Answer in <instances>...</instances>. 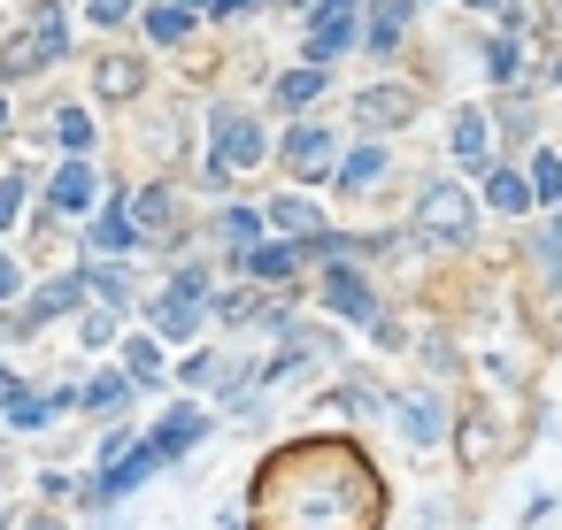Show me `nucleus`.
<instances>
[{
  "label": "nucleus",
  "mask_w": 562,
  "mask_h": 530,
  "mask_svg": "<svg viewBox=\"0 0 562 530\" xmlns=\"http://www.w3.org/2000/svg\"><path fill=\"white\" fill-rule=\"evenodd\" d=\"M93 285H101V300H116V308H124V300H131V293H124V277H116V270H93Z\"/></svg>",
  "instance_id": "31"
},
{
  "label": "nucleus",
  "mask_w": 562,
  "mask_h": 530,
  "mask_svg": "<svg viewBox=\"0 0 562 530\" xmlns=\"http://www.w3.org/2000/svg\"><path fill=\"white\" fill-rule=\"evenodd\" d=\"M116 400H124V377H93L86 385V408H116Z\"/></svg>",
  "instance_id": "28"
},
{
  "label": "nucleus",
  "mask_w": 562,
  "mask_h": 530,
  "mask_svg": "<svg viewBox=\"0 0 562 530\" xmlns=\"http://www.w3.org/2000/svg\"><path fill=\"white\" fill-rule=\"evenodd\" d=\"M324 300H332L340 315H355V323H378V293H370L362 270H347V261H332V270H324Z\"/></svg>",
  "instance_id": "4"
},
{
  "label": "nucleus",
  "mask_w": 562,
  "mask_h": 530,
  "mask_svg": "<svg viewBox=\"0 0 562 530\" xmlns=\"http://www.w3.org/2000/svg\"><path fill=\"white\" fill-rule=\"evenodd\" d=\"M178 9H186V16H201V9H208V0H178Z\"/></svg>",
  "instance_id": "36"
},
{
  "label": "nucleus",
  "mask_w": 562,
  "mask_h": 530,
  "mask_svg": "<svg viewBox=\"0 0 562 530\" xmlns=\"http://www.w3.org/2000/svg\"><path fill=\"white\" fill-rule=\"evenodd\" d=\"M355 47V0H316V16H308V62L324 69Z\"/></svg>",
  "instance_id": "2"
},
{
  "label": "nucleus",
  "mask_w": 562,
  "mask_h": 530,
  "mask_svg": "<svg viewBox=\"0 0 562 530\" xmlns=\"http://www.w3.org/2000/svg\"><path fill=\"white\" fill-rule=\"evenodd\" d=\"M263 223H270L263 208H223V238H231V246H255V238H263Z\"/></svg>",
  "instance_id": "19"
},
{
  "label": "nucleus",
  "mask_w": 562,
  "mask_h": 530,
  "mask_svg": "<svg viewBox=\"0 0 562 530\" xmlns=\"http://www.w3.org/2000/svg\"><path fill=\"white\" fill-rule=\"evenodd\" d=\"M47 201H54L62 216L93 208V169H86V161H62V169H54V185H47Z\"/></svg>",
  "instance_id": "9"
},
{
  "label": "nucleus",
  "mask_w": 562,
  "mask_h": 530,
  "mask_svg": "<svg viewBox=\"0 0 562 530\" xmlns=\"http://www.w3.org/2000/svg\"><path fill=\"white\" fill-rule=\"evenodd\" d=\"M316 93H324V69H316V62L293 69V77H278V101H285V108H308Z\"/></svg>",
  "instance_id": "14"
},
{
  "label": "nucleus",
  "mask_w": 562,
  "mask_h": 530,
  "mask_svg": "<svg viewBox=\"0 0 562 530\" xmlns=\"http://www.w3.org/2000/svg\"><path fill=\"white\" fill-rule=\"evenodd\" d=\"M146 31H154V39L170 47V39H186V31H193V16H186L178 0H170V9H154V16H146Z\"/></svg>",
  "instance_id": "22"
},
{
  "label": "nucleus",
  "mask_w": 562,
  "mask_h": 530,
  "mask_svg": "<svg viewBox=\"0 0 562 530\" xmlns=\"http://www.w3.org/2000/svg\"><path fill=\"white\" fill-rule=\"evenodd\" d=\"M201 293H208V277H201V270H178V277H170V293L154 300V323H163V331H193Z\"/></svg>",
  "instance_id": "5"
},
{
  "label": "nucleus",
  "mask_w": 562,
  "mask_h": 530,
  "mask_svg": "<svg viewBox=\"0 0 562 530\" xmlns=\"http://www.w3.org/2000/svg\"><path fill=\"white\" fill-rule=\"evenodd\" d=\"M516 62H524L516 39H494V47H486V69H494V77H516Z\"/></svg>",
  "instance_id": "26"
},
{
  "label": "nucleus",
  "mask_w": 562,
  "mask_h": 530,
  "mask_svg": "<svg viewBox=\"0 0 562 530\" xmlns=\"http://www.w3.org/2000/svg\"><path fill=\"white\" fill-rule=\"evenodd\" d=\"M378 177H385V146H355L347 169H340V185H378Z\"/></svg>",
  "instance_id": "15"
},
{
  "label": "nucleus",
  "mask_w": 562,
  "mask_h": 530,
  "mask_svg": "<svg viewBox=\"0 0 562 530\" xmlns=\"http://www.w3.org/2000/svg\"><path fill=\"white\" fill-rule=\"evenodd\" d=\"M131 238H139V231H131V208H108V216L93 223V246H101V254H116V246H131Z\"/></svg>",
  "instance_id": "17"
},
{
  "label": "nucleus",
  "mask_w": 562,
  "mask_h": 530,
  "mask_svg": "<svg viewBox=\"0 0 562 530\" xmlns=\"http://www.w3.org/2000/svg\"><path fill=\"white\" fill-rule=\"evenodd\" d=\"M409 16H417V0H378L370 9V24H362V39L385 54V47H400V31H409Z\"/></svg>",
  "instance_id": "10"
},
{
  "label": "nucleus",
  "mask_w": 562,
  "mask_h": 530,
  "mask_svg": "<svg viewBox=\"0 0 562 530\" xmlns=\"http://www.w3.org/2000/svg\"><path fill=\"white\" fill-rule=\"evenodd\" d=\"M554 77H562V62H554Z\"/></svg>",
  "instance_id": "39"
},
{
  "label": "nucleus",
  "mask_w": 562,
  "mask_h": 530,
  "mask_svg": "<svg viewBox=\"0 0 562 530\" xmlns=\"http://www.w3.org/2000/svg\"><path fill=\"white\" fill-rule=\"evenodd\" d=\"M131 223H146V231H163V223H170V193H163V185H146V193L131 201Z\"/></svg>",
  "instance_id": "20"
},
{
  "label": "nucleus",
  "mask_w": 562,
  "mask_h": 530,
  "mask_svg": "<svg viewBox=\"0 0 562 530\" xmlns=\"http://www.w3.org/2000/svg\"><path fill=\"white\" fill-rule=\"evenodd\" d=\"M424 231L432 238H470V193L462 185H432L424 193Z\"/></svg>",
  "instance_id": "7"
},
{
  "label": "nucleus",
  "mask_w": 562,
  "mask_h": 530,
  "mask_svg": "<svg viewBox=\"0 0 562 530\" xmlns=\"http://www.w3.org/2000/svg\"><path fill=\"white\" fill-rule=\"evenodd\" d=\"M263 154H270L263 124L231 116V108H216V161H208V177H216V185H223V177H239V169H255Z\"/></svg>",
  "instance_id": "1"
},
{
  "label": "nucleus",
  "mask_w": 562,
  "mask_h": 530,
  "mask_svg": "<svg viewBox=\"0 0 562 530\" xmlns=\"http://www.w3.org/2000/svg\"><path fill=\"white\" fill-rule=\"evenodd\" d=\"M532 169H539V177H532V193H539V201H562V161H554V154H539Z\"/></svg>",
  "instance_id": "24"
},
{
  "label": "nucleus",
  "mask_w": 562,
  "mask_h": 530,
  "mask_svg": "<svg viewBox=\"0 0 562 530\" xmlns=\"http://www.w3.org/2000/svg\"><path fill=\"white\" fill-rule=\"evenodd\" d=\"M216 9H223V16H247V9H263V0H216Z\"/></svg>",
  "instance_id": "34"
},
{
  "label": "nucleus",
  "mask_w": 562,
  "mask_h": 530,
  "mask_svg": "<svg viewBox=\"0 0 562 530\" xmlns=\"http://www.w3.org/2000/svg\"><path fill=\"white\" fill-rule=\"evenodd\" d=\"M54 131H62V146H93V124L77 116V108H62V124H54Z\"/></svg>",
  "instance_id": "27"
},
{
  "label": "nucleus",
  "mask_w": 562,
  "mask_h": 530,
  "mask_svg": "<svg viewBox=\"0 0 562 530\" xmlns=\"http://www.w3.org/2000/svg\"><path fill=\"white\" fill-rule=\"evenodd\" d=\"M293 261H301L293 246H247V277H270L278 285V277H293Z\"/></svg>",
  "instance_id": "13"
},
{
  "label": "nucleus",
  "mask_w": 562,
  "mask_h": 530,
  "mask_svg": "<svg viewBox=\"0 0 562 530\" xmlns=\"http://www.w3.org/2000/svg\"><path fill=\"white\" fill-rule=\"evenodd\" d=\"M486 201H494V208H532V185H524L516 169H494V177H486Z\"/></svg>",
  "instance_id": "16"
},
{
  "label": "nucleus",
  "mask_w": 562,
  "mask_h": 530,
  "mask_svg": "<svg viewBox=\"0 0 562 530\" xmlns=\"http://www.w3.org/2000/svg\"><path fill=\"white\" fill-rule=\"evenodd\" d=\"M16 400V377H9V362H0V408H9Z\"/></svg>",
  "instance_id": "35"
},
{
  "label": "nucleus",
  "mask_w": 562,
  "mask_h": 530,
  "mask_svg": "<svg viewBox=\"0 0 562 530\" xmlns=\"http://www.w3.org/2000/svg\"><path fill=\"white\" fill-rule=\"evenodd\" d=\"M270 223H278V231H293V238H308V246H324V216H316L301 193H285V201L270 208Z\"/></svg>",
  "instance_id": "11"
},
{
  "label": "nucleus",
  "mask_w": 562,
  "mask_h": 530,
  "mask_svg": "<svg viewBox=\"0 0 562 530\" xmlns=\"http://www.w3.org/2000/svg\"><path fill=\"white\" fill-rule=\"evenodd\" d=\"M285 169H293V177H332V131H324V124H293Z\"/></svg>",
  "instance_id": "6"
},
{
  "label": "nucleus",
  "mask_w": 562,
  "mask_h": 530,
  "mask_svg": "<svg viewBox=\"0 0 562 530\" xmlns=\"http://www.w3.org/2000/svg\"><path fill=\"white\" fill-rule=\"evenodd\" d=\"M0 116H9V101H0Z\"/></svg>",
  "instance_id": "38"
},
{
  "label": "nucleus",
  "mask_w": 562,
  "mask_h": 530,
  "mask_svg": "<svg viewBox=\"0 0 562 530\" xmlns=\"http://www.w3.org/2000/svg\"><path fill=\"white\" fill-rule=\"evenodd\" d=\"M355 108H362L370 124H400V116H409V93H400V85H370Z\"/></svg>",
  "instance_id": "12"
},
{
  "label": "nucleus",
  "mask_w": 562,
  "mask_h": 530,
  "mask_svg": "<svg viewBox=\"0 0 562 530\" xmlns=\"http://www.w3.org/2000/svg\"><path fill=\"white\" fill-rule=\"evenodd\" d=\"M24 208V177H0V223H9Z\"/></svg>",
  "instance_id": "30"
},
{
  "label": "nucleus",
  "mask_w": 562,
  "mask_h": 530,
  "mask_svg": "<svg viewBox=\"0 0 562 530\" xmlns=\"http://www.w3.org/2000/svg\"><path fill=\"white\" fill-rule=\"evenodd\" d=\"M54 408H62V400H16V408H9V423H16V430H39Z\"/></svg>",
  "instance_id": "25"
},
{
  "label": "nucleus",
  "mask_w": 562,
  "mask_h": 530,
  "mask_svg": "<svg viewBox=\"0 0 562 530\" xmlns=\"http://www.w3.org/2000/svg\"><path fill=\"white\" fill-rule=\"evenodd\" d=\"M131 16V0H93V24H124Z\"/></svg>",
  "instance_id": "32"
},
{
  "label": "nucleus",
  "mask_w": 562,
  "mask_h": 530,
  "mask_svg": "<svg viewBox=\"0 0 562 530\" xmlns=\"http://www.w3.org/2000/svg\"><path fill=\"white\" fill-rule=\"evenodd\" d=\"M455 154H462V161L486 154V116H477V108H462V116H455Z\"/></svg>",
  "instance_id": "18"
},
{
  "label": "nucleus",
  "mask_w": 562,
  "mask_h": 530,
  "mask_svg": "<svg viewBox=\"0 0 562 530\" xmlns=\"http://www.w3.org/2000/svg\"><path fill=\"white\" fill-rule=\"evenodd\" d=\"M470 9H501V0H470Z\"/></svg>",
  "instance_id": "37"
},
{
  "label": "nucleus",
  "mask_w": 562,
  "mask_h": 530,
  "mask_svg": "<svg viewBox=\"0 0 562 530\" xmlns=\"http://www.w3.org/2000/svg\"><path fill=\"white\" fill-rule=\"evenodd\" d=\"M193 438H208V415H201V408H170V415H163V430H154L146 447L163 454V462H178V454L193 447Z\"/></svg>",
  "instance_id": "8"
},
{
  "label": "nucleus",
  "mask_w": 562,
  "mask_h": 530,
  "mask_svg": "<svg viewBox=\"0 0 562 530\" xmlns=\"http://www.w3.org/2000/svg\"><path fill=\"white\" fill-rule=\"evenodd\" d=\"M124 362H131V377H139V385L163 377V353H154V338H131V346H124Z\"/></svg>",
  "instance_id": "21"
},
{
  "label": "nucleus",
  "mask_w": 562,
  "mask_h": 530,
  "mask_svg": "<svg viewBox=\"0 0 562 530\" xmlns=\"http://www.w3.org/2000/svg\"><path fill=\"white\" fill-rule=\"evenodd\" d=\"M409 438H439V423H432V400H409Z\"/></svg>",
  "instance_id": "29"
},
{
  "label": "nucleus",
  "mask_w": 562,
  "mask_h": 530,
  "mask_svg": "<svg viewBox=\"0 0 562 530\" xmlns=\"http://www.w3.org/2000/svg\"><path fill=\"white\" fill-rule=\"evenodd\" d=\"M69 47V16L54 9V0H39L31 9V31H24V54H16V69H39V62H54Z\"/></svg>",
  "instance_id": "3"
},
{
  "label": "nucleus",
  "mask_w": 562,
  "mask_h": 530,
  "mask_svg": "<svg viewBox=\"0 0 562 530\" xmlns=\"http://www.w3.org/2000/svg\"><path fill=\"white\" fill-rule=\"evenodd\" d=\"M101 93H108V101L139 93V69H131V62H101Z\"/></svg>",
  "instance_id": "23"
},
{
  "label": "nucleus",
  "mask_w": 562,
  "mask_h": 530,
  "mask_svg": "<svg viewBox=\"0 0 562 530\" xmlns=\"http://www.w3.org/2000/svg\"><path fill=\"white\" fill-rule=\"evenodd\" d=\"M24 293V270H16V261H0V300H16Z\"/></svg>",
  "instance_id": "33"
}]
</instances>
